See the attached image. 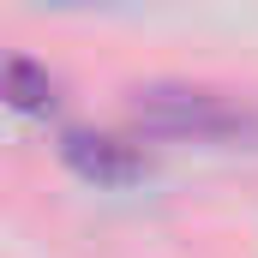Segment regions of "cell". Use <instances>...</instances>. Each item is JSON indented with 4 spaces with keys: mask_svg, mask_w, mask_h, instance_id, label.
<instances>
[{
    "mask_svg": "<svg viewBox=\"0 0 258 258\" xmlns=\"http://www.w3.org/2000/svg\"><path fill=\"white\" fill-rule=\"evenodd\" d=\"M132 120L144 132H162V138H216V144L258 138V114L210 84H138Z\"/></svg>",
    "mask_w": 258,
    "mask_h": 258,
    "instance_id": "1",
    "label": "cell"
},
{
    "mask_svg": "<svg viewBox=\"0 0 258 258\" xmlns=\"http://www.w3.org/2000/svg\"><path fill=\"white\" fill-rule=\"evenodd\" d=\"M0 102L18 108V114H48L60 102V78L30 54H6L0 60Z\"/></svg>",
    "mask_w": 258,
    "mask_h": 258,
    "instance_id": "3",
    "label": "cell"
},
{
    "mask_svg": "<svg viewBox=\"0 0 258 258\" xmlns=\"http://www.w3.org/2000/svg\"><path fill=\"white\" fill-rule=\"evenodd\" d=\"M60 156L66 168L90 186H132L144 180V150L120 138V132H96V126H66L60 132Z\"/></svg>",
    "mask_w": 258,
    "mask_h": 258,
    "instance_id": "2",
    "label": "cell"
}]
</instances>
